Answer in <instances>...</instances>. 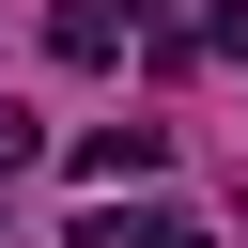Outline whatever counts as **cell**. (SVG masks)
I'll use <instances>...</instances> for the list:
<instances>
[{
  "instance_id": "obj_1",
  "label": "cell",
  "mask_w": 248,
  "mask_h": 248,
  "mask_svg": "<svg viewBox=\"0 0 248 248\" xmlns=\"http://www.w3.org/2000/svg\"><path fill=\"white\" fill-rule=\"evenodd\" d=\"M155 170H170L155 124H93V140H78V186H155Z\"/></svg>"
},
{
  "instance_id": "obj_2",
  "label": "cell",
  "mask_w": 248,
  "mask_h": 248,
  "mask_svg": "<svg viewBox=\"0 0 248 248\" xmlns=\"http://www.w3.org/2000/svg\"><path fill=\"white\" fill-rule=\"evenodd\" d=\"M46 62L108 78V62H124V16H108V0H62V16H46Z\"/></svg>"
},
{
  "instance_id": "obj_3",
  "label": "cell",
  "mask_w": 248,
  "mask_h": 248,
  "mask_svg": "<svg viewBox=\"0 0 248 248\" xmlns=\"http://www.w3.org/2000/svg\"><path fill=\"white\" fill-rule=\"evenodd\" d=\"M31 155H46V124H31V108H0V170H31Z\"/></svg>"
}]
</instances>
